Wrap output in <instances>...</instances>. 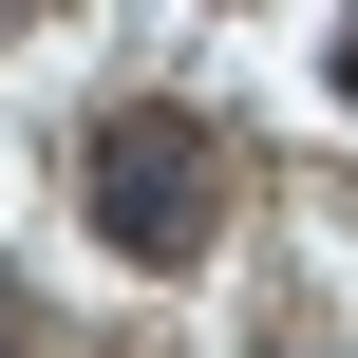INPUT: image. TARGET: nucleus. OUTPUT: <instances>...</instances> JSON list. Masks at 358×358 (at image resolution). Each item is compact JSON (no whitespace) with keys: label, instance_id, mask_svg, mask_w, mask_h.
<instances>
[{"label":"nucleus","instance_id":"f257e3e1","mask_svg":"<svg viewBox=\"0 0 358 358\" xmlns=\"http://www.w3.org/2000/svg\"><path fill=\"white\" fill-rule=\"evenodd\" d=\"M76 189H94V245H113V264H189V245L227 227V170H208V113H170V94L94 113Z\"/></svg>","mask_w":358,"mask_h":358},{"label":"nucleus","instance_id":"f03ea898","mask_svg":"<svg viewBox=\"0 0 358 358\" xmlns=\"http://www.w3.org/2000/svg\"><path fill=\"white\" fill-rule=\"evenodd\" d=\"M0 358H19V283H0Z\"/></svg>","mask_w":358,"mask_h":358},{"label":"nucleus","instance_id":"7ed1b4c3","mask_svg":"<svg viewBox=\"0 0 358 358\" xmlns=\"http://www.w3.org/2000/svg\"><path fill=\"white\" fill-rule=\"evenodd\" d=\"M340 94H358V19H340Z\"/></svg>","mask_w":358,"mask_h":358},{"label":"nucleus","instance_id":"20e7f679","mask_svg":"<svg viewBox=\"0 0 358 358\" xmlns=\"http://www.w3.org/2000/svg\"><path fill=\"white\" fill-rule=\"evenodd\" d=\"M283 358H321V340H283Z\"/></svg>","mask_w":358,"mask_h":358},{"label":"nucleus","instance_id":"39448f33","mask_svg":"<svg viewBox=\"0 0 358 358\" xmlns=\"http://www.w3.org/2000/svg\"><path fill=\"white\" fill-rule=\"evenodd\" d=\"M0 19H19V0H0Z\"/></svg>","mask_w":358,"mask_h":358}]
</instances>
